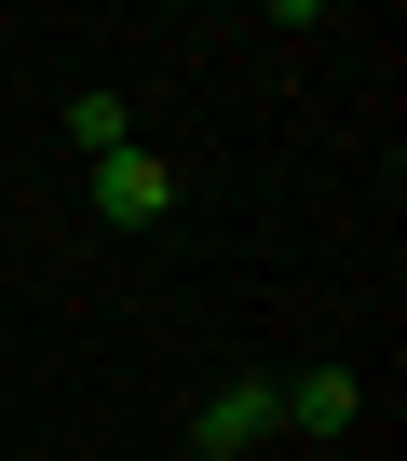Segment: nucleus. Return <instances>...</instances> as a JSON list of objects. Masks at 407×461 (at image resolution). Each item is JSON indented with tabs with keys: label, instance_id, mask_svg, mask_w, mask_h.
<instances>
[{
	"label": "nucleus",
	"instance_id": "4",
	"mask_svg": "<svg viewBox=\"0 0 407 461\" xmlns=\"http://www.w3.org/2000/svg\"><path fill=\"white\" fill-rule=\"evenodd\" d=\"M68 149H95V163H109V149H136V109H122L109 82H95V95H68Z\"/></svg>",
	"mask_w": 407,
	"mask_h": 461
},
{
	"label": "nucleus",
	"instance_id": "2",
	"mask_svg": "<svg viewBox=\"0 0 407 461\" xmlns=\"http://www.w3.org/2000/svg\"><path fill=\"white\" fill-rule=\"evenodd\" d=\"M353 407H366L353 366H299V380H272V420H285V434H353Z\"/></svg>",
	"mask_w": 407,
	"mask_h": 461
},
{
	"label": "nucleus",
	"instance_id": "1",
	"mask_svg": "<svg viewBox=\"0 0 407 461\" xmlns=\"http://www.w3.org/2000/svg\"><path fill=\"white\" fill-rule=\"evenodd\" d=\"M95 217H109V230H163V217H176V163H163V149H109V163H95Z\"/></svg>",
	"mask_w": 407,
	"mask_h": 461
},
{
	"label": "nucleus",
	"instance_id": "3",
	"mask_svg": "<svg viewBox=\"0 0 407 461\" xmlns=\"http://www.w3.org/2000/svg\"><path fill=\"white\" fill-rule=\"evenodd\" d=\"M258 434H272V380H231V393H204V420H190V447H204V461H245Z\"/></svg>",
	"mask_w": 407,
	"mask_h": 461
}]
</instances>
